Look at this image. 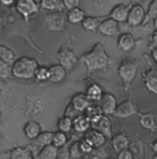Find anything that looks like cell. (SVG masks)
<instances>
[{
  "mask_svg": "<svg viewBox=\"0 0 157 159\" xmlns=\"http://www.w3.org/2000/svg\"><path fill=\"white\" fill-rule=\"evenodd\" d=\"M137 113L138 111H137V108L134 105V103L131 99H127L121 102L119 105H118L113 115H115L116 117L119 119H125V118L132 117Z\"/></svg>",
  "mask_w": 157,
  "mask_h": 159,
  "instance_id": "cell-10",
  "label": "cell"
},
{
  "mask_svg": "<svg viewBox=\"0 0 157 159\" xmlns=\"http://www.w3.org/2000/svg\"><path fill=\"white\" fill-rule=\"evenodd\" d=\"M103 18L98 17H86L81 24L85 30L89 32H96L98 31L99 26L103 21Z\"/></svg>",
  "mask_w": 157,
  "mask_h": 159,
  "instance_id": "cell-22",
  "label": "cell"
},
{
  "mask_svg": "<svg viewBox=\"0 0 157 159\" xmlns=\"http://www.w3.org/2000/svg\"><path fill=\"white\" fill-rule=\"evenodd\" d=\"M91 126L102 133L107 138H112V124L110 119L107 115H102L98 119L91 121Z\"/></svg>",
  "mask_w": 157,
  "mask_h": 159,
  "instance_id": "cell-8",
  "label": "cell"
},
{
  "mask_svg": "<svg viewBox=\"0 0 157 159\" xmlns=\"http://www.w3.org/2000/svg\"><path fill=\"white\" fill-rule=\"evenodd\" d=\"M139 69V62L138 60L127 58L124 59L118 68V74L125 86V88H130L132 83L136 77L137 72Z\"/></svg>",
  "mask_w": 157,
  "mask_h": 159,
  "instance_id": "cell-3",
  "label": "cell"
},
{
  "mask_svg": "<svg viewBox=\"0 0 157 159\" xmlns=\"http://www.w3.org/2000/svg\"><path fill=\"white\" fill-rule=\"evenodd\" d=\"M130 3H132V5H140V3L143 2L144 0H129Z\"/></svg>",
  "mask_w": 157,
  "mask_h": 159,
  "instance_id": "cell-45",
  "label": "cell"
},
{
  "mask_svg": "<svg viewBox=\"0 0 157 159\" xmlns=\"http://www.w3.org/2000/svg\"><path fill=\"white\" fill-rule=\"evenodd\" d=\"M152 42L155 45V47H157V30H155L152 34Z\"/></svg>",
  "mask_w": 157,
  "mask_h": 159,
  "instance_id": "cell-42",
  "label": "cell"
},
{
  "mask_svg": "<svg viewBox=\"0 0 157 159\" xmlns=\"http://www.w3.org/2000/svg\"><path fill=\"white\" fill-rule=\"evenodd\" d=\"M58 148L53 144H50L41 149L37 159H57L58 157Z\"/></svg>",
  "mask_w": 157,
  "mask_h": 159,
  "instance_id": "cell-25",
  "label": "cell"
},
{
  "mask_svg": "<svg viewBox=\"0 0 157 159\" xmlns=\"http://www.w3.org/2000/svg\"><path fill=\"white\" fill-rule=\"evenodd\" d=\"M66 16L63 12H51L46 16L47 27L52 31L64 30L65 26Z\"/></svg>",
  "mask_w": 157,
  "mask_h": 159,
  "instance_id": "cell-6",
  "label": "cell"
},
{
  "mask_svg": "<svg viewBox=\"0 0 157 159\" xmlns=\"http://www.w3.org/2000/svg\"><path fill=\"white\" fill-rule=\"evenodd\" d=\"M67 143V135L66 134L63 133V132H57L55 134H53V139H52V144L59 148H62L64 146H65Z\"/></svg>",
  "mask_w": 157,
  "mask_h": 159,
  "instance_id": "cell-30",
  "label": "cell"
},
{
  "mask_svg": "<svg viewBox=\"0 0 157 159\" xmlns=\"http://www.w3.org/2000/svg\"><path fill=\"white\" fill-rule=\"evenodd\" d=\"M98 32L101 33L104 36L108 37H114L119 35V23L115 21L114 20L108 18L104 19L103 21L101 22Z\"/></svg>",
  "mask_w": 157,
  "mask_h": 159,
  "instance_id": "cell-11",
  "label": "cell"
},
{
  "mask_svg": "<svg viewBox=\"0 0 157 159\" xmlns=\"http://www.w3.org/2000/svg\"><path fill=\"white\" fill-rule=\"evenodd\" d=\"M154 159H157V155H156V154H155V156L154 157Z\"/></svg>",
  "mask_w": 157,
  "mask_h": 159,
  "instance_id": "cell-49",
  "label": "cell"
},
{
  "mask_svg": "<svg viewBox=\"0 0 157 159\" xmlns=\"http://www.w3.org/2000/svg\"><path fill=\"white\" fill-rule=\"evenodd\" d=\"M52 139H53V133L44 132V133H42L34 140V143L42 149L45 146L52 144Z\"/></svg>",
  "mask_w": 157,
  "mask_h": 159,
  "instance_id": "cell-28",
  "label": "cell"
},
{
  "mask_svg": "<svg viewBox=\"0 0 157 159\" xmlns=\"http://www.w3.org/2000/svg\"><path fill=\"white\" fill-rule=\"evenodd\" d=\"M35 78L38 81H47L49 78V68L45 66L39 67L35 75Z\"/></svg>",
  "mask_w": 157,
  "mask_h": 159,
  "instance_id": "cell-35",
  "label": "cell"
},
{
  "mask_svg": "<svg viewBox=\"0 0 157 159\" xmlns=\"http://www.w3.org/2000/svg\"><path fill=\"white\" fill-rule=\"evenodd\" d=\"M95 4H96V5H99V6H103L104 5V3L107 1V0H92Z\"/></svg>",
  "mask_w": 157,
  "mask_h": 159,
  "instance_id": "cell-44",
  "label": "cell"
},
{
  "mask_svg": "<svg viewBox=\"0 0 157 159\" xmlns=\"http://www.w3.org/2000/svg\"><path fill=\"white\" fill-rule=\"evenodd\" d=\"M105 159H116V158H114V157H107V158H105Z\"/></svg>",
  "mask_w": 157,
  "mask_h": 159,
  "instance_id": "cell-48",
  "label": "cell"
},
{
  "mask_svg": "<svg viewBox=\"0 0 157 159\" xmlns=\"http://www.w3.org/2000/svg\"><path fill=\"white\" fill-rule=\"evenodd\" d=\"M152 147H153V150L155 152V154L157 155V140H155V141L153 143V144H152Z\"/></svg>",
  "mask_w": 157,
  "mask_h": 159,
  "instance_id": "cell-46",
  "label": "cell"
},
{
  "mask_svg": "<svg viewBox=\"0 0 157 159\" xmlns=\"http://www.w3.org/2000/svg\"><path fill=\"white\" fill-rule=\"evenodd\" d=\"M140 123L141 125L152 132H156L157 124L155 122V117L152 113H145L141 115L140 117Z\"/></svg>",
  "mask_w": 157,
  "mask_h": 159,
  "instance_id": "cell-24",
  "label": "cell"
},
{
  "mask_svg": "<svg viewBox=\"0 0 157 159\" xmlns=\"http://www.w3.org/2000/svg\"><path fill=\"white\" fill-rule=\"evenodd\" d=\"M143 81L147 89L157 95V68L152 67L143 74Z\"/></svg>",
  "mask_w": 157,
  "mask_h": 159,
  "instance_id": "cell-17",
  "label": "cell"
},
{
  "mask_svg": "<svg viewBox=\"0 0 157 159\" xmlns=\"http://www.w3.org/2000/svg\"><path fill=\"white\" fill-rule=\"evenodd\" d=\"M157 17V0H153L149 5L148 10L146 12V17L143 24H146L151 20H154L155 18Z\"/></svg>",
  "mask_w": 157,
  "mask_h": 159,
  "instance_id": "cell-32",
  "label": "cell"
},
{
  "mask_svg": "<svg viewBox=\"0 0 157 159\" xmlns=\"http://www.w3.org/2000/svg\"><path fill=\"white\" fill-rule=\"evenodd\" d=\"M86 15L85 12L80 7H74L69 9L66 13V20L71 24H79L83 22L85 20Z\"/></svg>",
  "mask_w": 157,
  "mask_h": 159,
  "instance_id": "cell-23",
  "label": "cell"
},
{
  "mask_svg": "<svg viewBox=\"0 0 157 159\" xmlns=\"http://www.w3.org/2000/svg\"><path fill=\"white\" fill-rule=\"evenodd\" d=\"M117 46L122 52H131L136 46V41L131 33L125 32L119 35Z\"/></svg>",
  "mask_w": 157,
  "mask_h": 159,
  "instance_id": "cell-13",
  "label": "cell"
},
{
  "mask_svg": "<svg viewBox=\"0 0 157 159\" xmlns=\"http://www.w3.org/2000/svg\"><path fill=\"white\" fill-rule=\"evenodd\" d=\"M152 57L155 60V62L157 64V47H155L152 50Z\"/></svg>",
  "mask_w": 157,
  "mask_h": 159,
  "instance_id": "cell-43",
  "label": "cell"
},
{
  "mask_svg": "<svg viewBox=\"0 0 157 159\" xmlns=\"http://www.w3.org/2000/svg\"><path fill=\"white\" fill-rule=\"evenodd\" d=\"M103 90L101 87L97 84H92L87 89V96L91 101H99L103 96Z\"/></svg>",
  "mask_w": 157,
  "mask_h": 159,
  "instance_id": "cell-27",
  "label": "cell"
},
{
  "mask_svg": "<svg viewBox=\"0 0 157 159\" xmlns=\"http://www.w3.org/2000/svg\"><path fill=\"white\" fill-rule=\"evenodd\" d=\"M67 75V71L61 65H53L49 67V78L48 81L52 83L63 82Z\"/></svg>",
  "mask_w": 157,
  "mask_h": 159,
  "instance_id": "cell-16",
  "label": "cell"
},
{
  "mask_svg": "<svg viewBox=\"0 0 157 159\" xmlns=\"http://www.w3.org/2000/svg\"><path fill=\"white\" fill-rule=\"evenodd\" d=\"M15 7L17 11L25 19L36 14L39 10V6L35 0H17Z\"/></svg>",
  "mask_w": 157,
  "mask_h": 159,
  "instance_id": "cell-7",
  "label": "cell"
},
{
  "mask_svg": "<svg viewBox=\"0 0 157 159\" xmlns=\"http://www.w3.org/2000/svg\"><path fill=\"white\" fill-rule=\"evenodd\" d=\"M85 139L87 142H89L91 145L94 147V149H98V148H101L105 144L107 137L99 131L93 129L87 132Z\"/></svg>",
  "mask_w": 157,
  "mask_h": 159,
  "instance_id": "cell-14",
  "label": "cell"
},
{
  "mask_svg": "<svg viewBox=\"0 0 157 159\" xmlns=\"http://www.w3.org/2000/svg\"><path fill=\"white\" fill-rule=\"evenodd\" d=\"M130 7H131L125 5V4H118L110 10L109 18L112 19L118 23L127 22Z\"/></svg>",
  "mask_w": 157,
  "mask_h": 159,
  "instance_id": "cell-12",
  "label": "cell"
},
{
  "mask_svg": "<svg viewBox=\"0 0 157 159\" xmlns=\"http://www.w3.org/2000/svg\"><path fill=\"white\" fill-rule=\"evenodd\" d=\"M16 0H0V4H2L3 6H11L12 4H14Z\"/></svg>",
  "mask_w": 157,
  "mask_h": 159,
  "instance_id": "cell-41",
  "label": "cell"
},
{
  "mask_svg": "<svg viewBox=\"0 0 157 159\" xmlns=\"http://www.w3.org/2000/svg\"><path fill=\"white\" fill-rule=\"evenodd\" d=\"M90 126V120L84 115H79L75 117L73 120V128L77 133H87V131H89Z\"/></svg>",
  "mask_w": 157,
  "mask_h": 159,
  "instance_id": "cell-19",
  "label": "cell"
},
{
  "mask_svg": "<svg viewBox=\"0 0 157 159\" xmlns=\"http://www.w3.org/2000/svg\"><path fill=\"white\" fill-rule=\"evenodd\" d=\"M59 65H61L66 71H71L74 68L79 61L76 53L68 46L64 45L57 52Z\"/></svg>",
  "mask_w": 157,
  "mask_h": 159,
  "instance_id": "cell-4",
  "label": "cell"
},
{
  "mask_svg": "<svg viewBox=\"0 0 157 159\" xmlns=\"http://www.w3.org/2000/svg\"><path fill=\"white\" fill-rule=\"evenodd\" d=\"M146 12L141 5H132L130 7L127 23L131 27H138L144 23Z\"/></svg>",
  "mask_w": 157,
  "mask_h": 159,
  "instance_id": "cell-5",
  "label": "cell"
},
{
  "mask_svg": "<svg viewBox=\"0 0 157 159\" xmlns=\"http://www.w3.org/2000/svg\"><path fill=\"white\" fill-rule=\"evenodd\" d=\"M40 7L50 12H63L65 8L62 0H40Z\"/></svg>",
  "mask_w": 157,
  "mask_h": 159,
  "instance_id": "cell-20",
  "label": "cell"
},
{
  "mask_svg": "<svg viewBox=\"0 0 157 159\" xmlns=\"http://www.w3.org/2000/svg\"><path fill=\"white\" fill-rule=\"evenodd\" d=\"M64 3V6L65 8L72 9L74 7H79V5L81 3V0H62Z\"/></svg>",
  "mask_w": 157,
  "mask_h": 159,
  "instance_id": "cell-38",
  "label": "cell"
},
{
  "mask_svg": "<svg viewBox=\"0 0 157 159\" xmlns=\"http://www.w3.org/2000/svg\"><path fill=\"white\" fill-rule=\"evenodd\" d=\"M98 102V106L104 115H112L118 107L117 99L111 93H104Z\"/></svg>",
  "mask_w": 157,
  "mask_h": 159,
  "instance_id": "cell-9",
  "label": "cell"
},
{
  "mask_svg": "<svg viewBox=\"0 0 157 159\" xmlns=\"http://www.w3.org/2000/svg\"><path fill=\"white\" fill-rule=\"evenodd\" d=\"M153 21H154V27H155V30H157V17L154 19V20H153Z\"/></svg>",
  "mask_w": 157,
  "mask_h": 159,
  "instance_id": "cell-47",
  "label": "cell"
},
{
  "mask_svg": "<svg viewBox=\"0 0 157 159\" xmlns=\"http://www.w3.org/2000/svg\"><path fill=\"white\" fill-rule=\"evenodd\" d=\"M69 153H70V157H72V158L77 159L82 157L84 156V153L81 149L80 142L74 143L69 148Z\"/></svg>",
  "mask_w": 157,
  "mask_h": 159,
  "instance_id": "cell-33",
  "label": "cell"
},
{
  "mask_svg": "<svg viewBox=\"0 0 157 159\" xmlns=\"http://www.w3.org/2000/svg\"><path fill=\"white\" fill-rule=\"evenodd\" d=\"M79 60L86 65L88 74L107 68L110 65V56L101 43H96L91 51L82 54Z\"/></svg>",
  "mask_w": 157,
  "mask_h": 159,
  "instance_id": "cell-1",
  "label": "cell"
},
{
  "mask_svg": "<svg viewBox=\"0 0 157 159\" xmlns=\"http://www.w3.org/2000/svg\"><path fill=\"white\" fill-rule=\"evenodd\" d=\"M85 159H96L95 157H89V158H85Z\"/></svg>",
  "mask_w": 157,
  "mask_h": 159,
  "instance_id": "cell-50",
  "label": "cell"
},
{
  "mask_svg": "<svg viewBox=\"0 0 157 159\" xmlns=\"http://www.w3.org/2000/svg\"><path fill=\"white\" fill-rule=\"evenodd\" d=\"M80 145H81V149H82L84 155H89L94 150V147L91 145L89 142H87L86 139H84V140H82L80 142Z\"/></svg>",
  "mask_w": 157,
  "mask_h": 159,
  "instance_id": "cell-37",
  "label": "cell"
},
{
  "mask_svg": "<svg viewBox=\"0 0 157 159\" xmlns=\"http://www.w3.org/2000/svg\"><path fill=\"white\" fill-rule=\"evenodd\" d=\"M39 67V64L34 58L22 56L15 60L11 66V75L18 79L29 80L35 77Z\"/></svg>",
  "mask_w": 157,
  "mask_h": 159,
  "instance_id": "cell-2",
  "label": "cell"
},
{
  "mask_svg": "<svg viewBox=\"0 0 157 159\" xmlns=\"http://www.w3.org/2000/svg\"><path fill=\"white\" fill-rule=\"evenodd\" d=\"M86 111H87V115L86 116L89 119L90 121H93V120L98 119L100 116L104 115V114L102 113V111L100 110L99 106L91 105Z\"/></svg>",
  "mask_w": 157,
  "mask_h": 159,
  "instance_id": "cell-34",
  "label": "cell"
},
{
  "mask_svg": "<svg viewBox=\"0 0 157 159\" xmlns=\"http://www.w3.org/2000/svg\"><path fill=\"white\" fill-rule=\"evenodd\" d=\"M73 128V120L70 117L65 116L61 118L58 121V129L60 132H63L65 134L69 133Z\"/></svg>",
  "mask_w": 157,
  "mask_h": 159,
  "instance_id": "cell-31",
  "label": "cell"
},
{
  "mask_svg": "<svg viewBox=\"0 0 157 159\" xmlns=\"http://www.w3.org/2000/svg\"><path fill=\"white\" fill-rule=\"evenodd\" d=\"M11 74V66L0 61V78H7Z\"/></svg>",
  "mask_w": 157,
  "mask_h": 159,
  "instance_id": "cell-36",
  "label": "cell"
},
{
  "mask_svg": "<svg viewBox=\"0 0 157 159\" xmlns=\"http://www.w3.org/2000/svg\"><path fill=\"white\" fill-rule=\"evenodd\" d=\"M70 158V153L69 148L64 146L62 148H59L58 150V157L57 159H69Z\"/></svg>",
  "mask_w": 157,
  "mask_h": 159,
  "instance_id": "cell-40",
  "label": "cell"
},
{
  "mask_svg": "<svg viewBox=\"0 0 157 159\" xmlns=\"http://www.w3.org/2000/svg\"><path fill=\"white\" fill-rule=\"evenodd\" d=\"M10 159H33L29 149L16 147L10 153Z\"/></svg>",
  "mask_w": 157,
  "mask_h": 159,
  "instance_id": "cell-29",
  "label": "cell"
},
{
  "mask_svg": "<svg viewBox=\"0 0 157 159\" xmlns=\"http://www.w3.org/2000/svg\"><path fill=\"white\" fill-rule=\"evenodd\" d=\"M111 143H112V147L115 150V152L119 153L122 150L128 149L129 144H130V140L125 134H118L111 138Z\"/></svg>",
  "mask_w": 157,
  "mask_h": 159,
  "instance_id": "cell-21",
  "label": "cell"
},
{
  "mask_svg": "<svg viewBox=\"0 0 157 159\" xmlns=\"http://www.w3.org/2000/svg\"><path fill=\"white\" fill-rule=\"evenodd\" d=\"M24 134L27 138L35 140L42 134V127L39 122L35 120H29L24 126Z\"/></svg>",
  "mask_w": 157,
  "mask_h": 159,
  "instance_id": "cell-18",
  "label": "cell"
},
{
  "mask_svg": "<svg viewBox=\"0 0 157 159\" xmlns=\"http://www.w3.org/2000/svg\"><path fill=\"white\" fill-rule=\"evenodd\" d=\"M91 100L87 98L86 94H76L72 98V106L74 111L83 112L86 111L91 106Z\"/></svg>",
  "mask_w": 157,
  "mask_h": 159,
  "instance_id": "cell-15",
  "label": "cell"
},
{
  "mask_svg": "<svg viewBox=\"0 0 157 159\" xmlns=\"http://www.w3.org/2000/svg\"><path fill=\"white\" fill-rule=\"evenodd\" d=\"M0 61L12 66L15 62V53L14 52L5 45L0 44Z\"/></svg>",
  "mask_w": 157,
  "mask_h": 159,
  "instance_id": "cell-26",
  "label": "cell"
},
{
  "mask_svg": "<svg viewBox=\"0 0 157 159\" xmlns=\"http://www.w3.org/2000/svg\"><path fill=\"white\" fill-rule=\"evenodd\" d=\"M117 159H133V153L130 149H125L118 153Z\"/></svg>",
  "mask_w": 157,
  "mask_h": 159,
  "instance_id": "cell-39",
  "label": "cell"
}]
</instances>
